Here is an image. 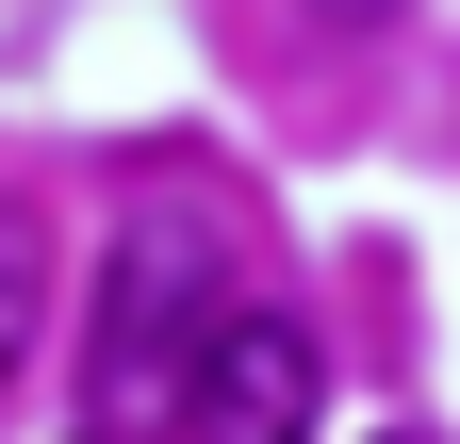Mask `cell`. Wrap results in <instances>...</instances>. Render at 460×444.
Instances as JSON below:
<instances>
[{
  "label": "cell",
  "instance_id": "cell-1",
  "mask_svg": "<svg viewBox=\"0 0 460 444\" xmlns=\"http://www.w3.org/2000/svg\"><path fill=\"white\" fill-rule=\"evenodd\" d=\"M230 346V231L198 198H148L99 263V329H83V412L66 444H181L198 428V378Z\"/></svg>",
  "mask_w": 460,
  "mask_h": 444
},
{
  "label": "cell",
  "instance_id": "cell-2",
  "mask_svg": "<svg viewBox=\"0 0 460 444\" xmlns=\"http://www.w3.org/2000/svg\"><path fill=\"white\" fill-rule=\"evenodd\" d=\"M313 428H329V346H313L296 313H230L181 444H313Z\"/></svg>",
  "mask_w": 460,
  "mask_h": 444
},
{
  "label": "cell",
  "instance_id": "cell-3",
  "mask_svg": "<svg viewBox=\"0 0 460 444\" xmlns=\"http://www.w3.org/2000/svg\"><path fill=\"white\" fill-rule=\"evenodd\" d=\"M33 313H49V231L0 198V395H17V362H33Z\"/></svg>",
  "mask_w": 460,
  "mask_h": 444
},
{
  "label": "cell",
  "instance_id": "cell-4",
  "mask_svg": "<svg viewBox=\"0 0 460 444\" xmlns=\"http://www.w3.org/2000/svg\"><path fill=\"white\" fill-rule=\"evenodd\" d=\"M313 17H329V33H394L411 0H313Z\"/></svg>",
  "mask_w": 460,
  "mask_h": 444
},
{
  "label": "cell",
  "instance_id": "cell-5",
  "mask_svg": "<svg viewBox=\"0 0 460 444\" xmlns=\"http://www.w3.org/2000/svg\"><path fill=\"white\" fill-rule=\"evenodd\" d=\"M394 444H428V428H394Z\"/></svg>",
  "mask_w": 460,
  "mask_h": 444
}]
</instances>
